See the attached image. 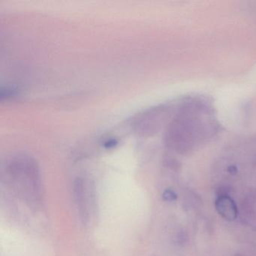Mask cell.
<instances>
[{
	"mask_svg": "<svg viewBox=\"0 0 256 256\" xmlns=\"http://www.w3.org/2000/svg\"><path fill=\"white\" fill-rule=\"evenodd\" d=\"M10 181L14 190L30 204L40 202L41 184L36 166L28 160H16L11 163L8 170Z\"/></svg>",
	"mask_w": 256,
	"mask_h": 256,
	"instance_id": "cell-2",
	"label": "cell"
},
{
	"mask_svg": "<svg viewBox=\"0 0 256 256\" xmlns=\"http://www.w3.org/2000/svg\"><path fill=\"white\" fill-rule=\"evenodd\" d=\"M216 127L209 106L204 102H188L170 126L168 144L185 151L212 138Z\"/></svg>",
	"mask_w": 256,
	"mask_h": 256,
	"instance_id": "cell-1",
	"label": "cell"
},
{
	"mask_svg": "<svg viewBox=\"0 0 256 256\" xmlns=\"http://www.w3.org/2000/svg\"><path fill=\"white\" fill-rule=\"evenodd\" d=\"M74 197L82 220H88V206L86 186L82 179H78L74 184Z\"/></svg>",
	"mask_w": 256,
	"mask_h": 256,
	"instance_id": "cell-3",
	"label": "cell"
},
{
	"mask_svg": "<svg viewBox=\"0 0 256 256\" xmlns=\"http://www.w3.org/2000/svg\"><path fill=\"white\" fill-rule=\"evenodd\" d=\"M218 212L226 220H233L236 218L238 210L232 199L227 196H221L216 202Z\"/></svg>",
	"mask_w": 256,
	"mask_h": 256,
	"instance_id": "cell-4",
	"label": "cell"
},
{
	"mask_svg": "<svg viewBox=\"0 0 256 256\" xmlns=\"http://www.w3.org/2000/svg\"><path fill=\"white\" fill-rule=\"evenodd\" d=\"M164 198L166 200H173L176 198V194L173 192L170 191V190H167V191L164 192Z\"/></svg>",
	"mask_w": 256,
	"mask_h": 256,
	"instance_id": "cell-5",
	"label": "cell"
}]
</instances>
